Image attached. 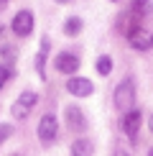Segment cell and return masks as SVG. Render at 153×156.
I'll list each match as a JSON object with an SVG mask.
<instances>
[{
    "mask_svg": "<svg viewBox=\"0 0 153 156\" xmlns=\"http://www.w3.org/2000/svg\"><path fill=\"white\" fill-rule=\"evenodd\" d=\"M64 31H66L69 36H76V34L82 31V18H76V16L66 18V23H64Z\"/></svg>",
    "mask_w": 153,
    "mask_h": 156,
    "instance_id": "14",
    "label": "cell"
},
{
    "mask_svg": "<svg viewBox=\"0 0 153 156\" xmlns=\"http://www.w3.org/2000/svg\"><path fill=\"white\" fill-rule=\"evenodd\" d=\"M0 54H3V62H8V64H13V59H15V49H10V46H3Z\"/></svg>",
    "mask_w": 153,
    "mask_h": 156,
    "instance_id": "16",
    "label": "cell"
},
{
    "mask_svg": "<svg viewBox=\"0 0 153 156\" xmlns=\"http://www.w3.org/2000/svg\"><path fill=\"white\" fill-rule=\"evenodd\" d=\"M10 28H13L15 36H31V31H33V13L31 10H18L13 23H10Z\"/></svg>",
    "mask_w": 153,
    "mask_h": 156,
    "instance_id": "5",
    "label": "cell"
},
{
    "mask_svg": "<svg viewBox=\"0 0 153 156\" xmlns=\"http://www.w3.org/2000/svg\"><path fill=\"white\" fill-rule=\"evenodd\" d=\"M64 113H66V126L72 128V131H84V115H82V110L79 108H74V105H69L66 110H64Z\"/></svg>",
    "mask_w": 153,
    "mask_h": 156,
    "instance_id": "9",
    "label": "cell"
},
{
    "mask_svg": "<svg viewBox=\"0 0 153 156\" xmlns=\"http://www.w3.org/2000/svg\"><path fill=\"white\" fill-rule=\"evenodd\" d=\"M92 90H94V84L84 80V77H72L66 82V92H72L74 97H87V95H92Z\"/></svg>",
    "mask_w": 153,
    "mask_h": 156,
    "instance_id": "7",
    "label": "cell"
},
{
    "mask_svg": "<svg viewBox=\"0 0 153 156\" xmlns=\"http://www.w3.org/2000/svg\"><path fill=\"white\" fill-rule=\"evenodd\" d=\"M56 3H69V0H56Z\"/></svg>",
    "mask_w": 153,
    "mask_h": 156,
    "instance_id": "19",
    "label": "cell"
},
{
    "mask_svg": "<svg viewBox=\"0 0 153 156\" xmlns=\"http://www.w3.org/2000/svg\"><path fill=\"white\" fill-rule=\"evenodd\" d=\"M13 74H15V69H13V64H8V62H3L0 64V90L5 87L10 80H13Z\"/></svg>",
    "mask_w": 153,
    "mask_h": 156,
    "instance_id": "12",
    "label": "cell"
},
{
    "mask_svg": "<svg viewBox=\"0 0 153 156\" xmlns=\"http://www.w3.org/2000/svg\"><path fill=\"white\" fill-rule=\"evenodd\" d=\"M56 131H59V126H56V115L46 113L41 120H38V141H41L43 146H51L56 141Z\"/></svg>",
    "mask_w": 153,
    "mask_h": 156,
    "instance_id": "3",
    "label": "cell"
},
{
    "mask_svg": "<svg viewBox=\"0 0 153 156\" xmlns=\"http://www.w3.org/2000/svg\"><path fill=\"white\" fill-rule=\"evenodd\" d=\"M133 100H135V80L133 77H125L120 80V84L115 87V108L120 113H127L133 108Z\"/></svg>",
    "mask_w": 153,
    "mask_h": 156,
    "instance_id": "1",
    "label": "cell"
},
{
    "mask_svg": "<svg viewBox=\"0 0 153 156\" xmlns=\"http://www.w3.org/2000/svg\"><path fill=\"white\" fill-rule=\"evenodd\" d=\"M127 44H130L135 51H148L153 46V34L143 26H135V28L127 31Z\"/></svg>",
    "mask_w": 153,
    "mask_h": 156,
    "instance_id": "2",
    "label": "cell"
},
{
    "mask_svg": "<svg viewBox=\"0 0 153 156\" xmlns=\"http://www.w3.org/2000/svg\"><path fill=\"white\" fill-rule=\"evenodd\" d=\"M79 69V56L72 54V51H64V54L56 56V72L61 74H74Z\"/></svg>",
    "mask_w": 153,
    "mask_h": 156,
    "instance_id": "6",
    "label": "cell"
},
{
    "mask_svg": "<svg viewBox=\"0 0 153 156\" xmlns=\"http://www.w3.org/2000/svg\"><path fill=\"white\" fill-rule=\"evenodd\" d=\"M112 3H117V0H112Z\"/></svg>",
    "mask_w": 153,
    "mask_h": 156,
    "instance_id": "23",
    "label": "cell"
},
{
    "mask_svg": "<svg viewBox=\"0 0 153 156\" xmlns=\"http://www.w3.org/2000/svg\"><path fill=\"white\" fill-rule=\"evenodd\" d=\"M49 38L43 36L41 38V51H38V56H36V72H38V77L41 80H46V72H43V62H46V54H49Z\"/></svg>",
    "mask_w": 153,
    "mask_h": 156,
    "instance_id": "10",
    "label": "cell"
},
{
    "mask_svg": "<svg viewBox=\"0 0 153 156\" xmlns=\"http://www.w3.org/2000/svg\"><path fill=\"white\" fill-rule=\"evenodd\" d=\"M0 3H8V0H0Z\"/></svg>",
    "mask_w": 153,
    "mask_h": 156,
    "instance_id": "21",
    "label": "cell"
},
{
    "mask_svg": "<svg viewBox=\"0 0 153 156\" xmlns=\"http://www.w3.org/2000/svg\"><path fill=\"white\" fill-rule=\"evenodd\" d=\"M148 128H151V133H153V113H151V118H148Z\"/></svg>",
    "mask_w": 153,
    "mask_h": 156,
    "instance_id": "18",
    "label": "cell"
},
{
    "mask_svg": "<svg viewBox=\"0 0 153 156\" xmlns=\"http://www.w3.org/2000/svg\"><path fill=\"white\" fill-rule=\"evenodd\" d=\"M148 156H153V148H151V151H148Z\"/></svg>",
    "mask_w": 153,
    "mask_h": 156,
    "instance_id": "20",
    "label": "cell"
},
{
    "mask_svg": "<svg viewBox=\"0 0 153 156\" xmlns=\"http://www.w3.org/2000/svg\"><path fill=\"white\" fill-rule=\"evenodd\" d=\"M94 67H97V74H102V77H107L112 72V59L110 56H100L97 59V64H94Z\"/></svg>",
    "mask_w": 153,
    "mask_h": 156,
    "instance_id": "15",
    "label": "cell"
},
{
    "mask_svg": "<svg viewBox=\"0 0 153 156\" xmlns=\"http://www.w3.org/2000/svg\"><path fill=\"white\" fill-rule=\"evenodd\" d=\"M0 36H3V28H0Z\"/></svg>",
    "mask_w": 153,
    "mask_h": 156,
    "instance_id": "22",
    "label": "cell"
},
{
    "mask_svg": "<svg viewBox=\"0 0 153 156\" xmlns=\"http://www.w3.org/2000/svg\"><path fill=\"white\" fill-rule=\"evenodd\" d=\"M38 102V95L36 92H21V97H18L15 102H13V108H10V113H13V118H18V120H23L25 115H28V110L33 108Z\"/></svg>",
    "mask_w": 153,
    "mask_h": 156,
    "instance_id": "4",
    "label": "cell"
},
{
    "mask_svg": "<svg viewBox=\"0 0 153 156\" xmlns=\"http://www.w3.org/2000/svg\"><path fill=\"white\" fill-rule=\"evenodd\" d=\"M72 156H92V144L84 138H76L72 144Z\"/></svg>",
    "mask_w": 153,
    "mask_h": 156,
    "instance_id": "11",
    "label": "cell"
},
{
    "mask_svg": "<svg viewBox=\"0 0 153 156\" xmlns=\"http://www.w3.org/2000/svg\"><path fill=\"white\" fill-rule=\"evenodd\" d=\"M133 13L135 16H148V13H153V0H135L133 3Z\"/></svg>",
    "mask_w": 153,
    "mask_h": 156,
    "instance_id": "13",
    "label": "cell"
},
{
    "mask_svg": "<svg viewBox=\"0 0 153 156\" xmlns=\"http://www.w3.org/2000/svg\"><path fill=\"white\" fill-rule=\"evenodd\" d=\"M140 120H143V115H140V110L130 108V110L125 113V118H123V131H125L127 136H130V138H135V136H138Z\"/></svg>",
    "mask_w": 153,
    "mask_h": 156,
    "instance_id": "8",
    "label": "cell"
},
{
    "mask_svg": "<svg viewBox=\"0 0 153 156\" xmlns=\"http://www.w3.org/2000/svg\"><path fill=\"white\" fill-rule=\"evenodd\" d=\"M10 133H13V126L3 123V126H0V144H3V141H8V138H10Z\"/></svg>",
    "mask_w": 153,
    "mask_h": 156,
    "instance_id": "17",
    "label": "cell"
}]
</instances>
